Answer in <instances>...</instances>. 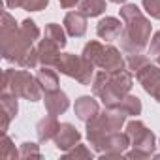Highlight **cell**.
<instances>
[{
    "instance_id": "1",
    "label": "cell",
    "mask_w": 160,
    "mask_h": 160,
    "mask_svg": "<svg viewBox=\"0 0 160 160\" xmlns=\"http://www.w3.org/2000/svg\"><path fill=\"white\" fill-rule=\"evenodd\" d=\"M121 19L124 23V28L121 32V49L126 55L143 53L149 47L152 25L143 15V12L136 4H124L121 10Z\"/></svg>"
},
{
    "instance_id": "2",
    "label": "cell",
    "mask_w": 160,
    "mask_h": 160,
    "mask_svg": "<svg viewBox=\"0 0 160 160\" xmlns=\"http://www.w3.org/2000/svg\"><path fill=\"white\" fill-rule=\"evenodd\" d=\"M134 87V73L124 68L117 72L100 70L92 79V92L106 108H117Z\"/></svg>"
},
{
    "instance_id": "3",
    "label": "cell",
    "mask_w": 160,
    "mask_h": 160,
    "mask_svg": "<svg viewBox=\"0 0 160 160\" xmlns=\"http://www.w3.org/2000/svg\"><path fill=\"white\" fill-rule=\"evenodd\" d=\"M0 43H2V58L8 62H15V64H19L28 55V51L34 47V42L23 34L21 27L15 23V19L8 12L2 13Z\"/></svg>"
},
{
    "instance_id": "4",
    "label": "cell",
    "mask_w": 160,
    "mask_h": 160,
    "mask_svg": "<svg viewBox=\"0 0 160 160\" xmlns=\"http://www.w3.org/2000/svg\"><path fill=\"white\" fill-rule=\"evenodd\" d=\"M0 91H8L15 94L17 98L28 100V102H38L42 100V87L38 83L36 75H32L28 70H4L2 75V85Z\"/></svg>"
},
{
    "instance_id": "5",
    "label": "cell",
    "mask_w": 160,
    "mask_h": 160,
    "mask_svg": "<svg viewBox=\"0 0 160 160\" xmlns=\"http://www.w3.org/2000/svg\"><path fill=\"white\" fill-rule=\"evenodd\" d=\"M126 113L119 108H106L104 111H100L96 117H92L87 122V139L91 143V147L96 151L98 145L102 143V139L111 134V132H119L124 122H126Z\"/></svg>"
},
{
    "instance_id": "6",
    "label": "cell",
    "mask_w": 160,
    "mask_h": 160,
    "mask_svg": "<svg viewBox=\"0 0 160 160\" xmlns=\"http://www.w3.org/2000/svg\"><path fill=\"white\" fill-rule=\"evenodd\" d=\"M81 55L89 58L96 68L106 70V72H117V70L126 68V58L121 55V49H117L115 45H104L98 40L89 42L83 47Z\"/></svg>"
},
{
    "instance_id": "7",
    "label": "cell",
    "mask_w": 160,
    "mask_h": 160,
    "mask_svg": "<svg viewBox=\"0 0 160 160\" xmlns=\"http://www.w3.org/2000/svg\"><path fill=\"white\" fill-rule=\"evenodd\" d=\"M130 138V147L132 151L124 152L126 158H149L154 154L156 149V138L154 134L145 126V122H141L139 119H132L126 122V130H124Z\"/></svg>"
},
{
    "instance_id": "8",
    "label": "cell",
    "mask_w": 160,
    "mask_h": 160,
    "mask_svg": "<svg viewBox=\"0 0 160 160\" xmlns=\"http://www.w3.org/2000/svg\"><path fill=\"white\" fill-rule=\"evenodd\" d=\"M57 72H60L66 77L75 79L77 83H81L85 87L92 85V79H94V64L85 58L83 55H73V53H62L58 62H57Z\"/></svg>"
},
{
    "instance_id": "9",
    "label": "cell",
    "mask_w": 160,
    "mask_h": 160,
    "mask_svg": "<svg viewBox=\"0 0 160 160\" xmlns=\"http://www.w3.org/2000/svg\"><path fill=\"white\" fill-rule=\"evenodd\" d=\"M134 75L138 79V83L143 87V91L149 96H152L156 102H160V66L158 64H152L149 60Z\"/></svg>"
},
{
    "instance_id": "10",
    "label": "cell",
    "mask_w": 160,
    "mask_h": 160,
    "mask_svg": "<svg viewBox=\"0 0 160 160\" xmlns=\"http://www.w3.org/2000/svg\"><path fill=\"white\" fill-rule=\"evenodd\" d=\"M130 147V138L126 132H111L108 134L102 143L98 145L96 152L102 154V158H111V156H117V158H122L126 149Z\"/></svg>"
},
{
    "instance_id": "11",
    "label": "cell",
    "mask_w": 160,
    "mask_h": 160,
    "mask_svg": "<svg viewBox=\"0 0 160 160\" xmlns=\"http://www.w3.org/2000/svg\"><path fill=\"white\" fill-rule=\"evenodd\" d=\"M53 141H55V145H57V149L60 152H66V151H70L72 147H75L79 141H81V134H79V130L73 124L62 122Z\"/></svg>"
},
{
    "instance_id": "12",
    "label": "cell",
    "mask_w": 160,
    "mask_h": 160,
    "mask_svg": "<svg viewBox=\"0 0 160 160\" xmlns=\"http://www.w3.org/2000/svg\"><path fill=\"white\" fill-rule=\"evenodd\" d=\"M0 109H2V126H0V130H2V134H6L10 122L19 113L17 96L12 94V92H8V91H2V92H0Z\"/></svg>"
},
{
    "instance_id": "13",
    "label": "cell",
    "mask_w": 160,
    "mask_h": 160,
    "mask_svg": "<svg viewBox=\"0 0 160 160\" xmlns=\"http://www.w3.org/2000/svg\"><path fill=\"white\" fill-rule=\"evenodd\" d=\"M122 28H124L122 19H117V17H104V19H100L98 25H96V34H98L100 40L113 42V40L121 38Z\"/></svg>"
},
{
    "instance_id": "14",
    "label": "cell",
    "mask_w": 160,
    "mask_h": 160,
    "mask_svg": "<svg viewBox=\"0 0 160 160\" xmlns=\"http://www.w3.org/2000/svg\"><path fill=\"white\" fill-rule=\"evenodd\" d=\"M60 45L58 43H55L53 40H49V38H45L43 36V40H40V43H38V57H40V64L42 66H51V68H55L57 66V62H58V58H60Z\"/></svg>"
},
{
    "instance_id": "15",
    "label": "cell",
    "mask_w": 160,
    "mask_h": 160,
    "mask_svg": "<svg viewBox=\"0 0 160 160\" xmlns=\"http://www.w3.org/2000/svg\"><path fill=\"white\" fill-rule=\"evenodd\" d=\"M64 28L72 38H83L87 32V15L83 12H68L64 17Z\"/></svg>"
},
{
    "instance_id": "16",
    "label": "cell",
    "mask_w": 160,
    "mask_h": 160,
    "mask_svg": "<svg viewBox=\"0 0 160 160\" xmlns=\"http://www.w3.org/2000/svg\"><path fill=\"white\" fill-rule=\"evenodd\" d=\"M73 113L77 115L79 121H83L87 124L92 117H96L100 113V106L92 96H79L73 104Z\"/></svg>"
},
{
    "instance_id": "17",
    "label": "cell",
    "mask_w": 160,
    "mask_h": 160,
    "mask_svg": "<svg viewBox=\"0 0 160 160\" xmlns=\"http://www.w3.org/2000/svg\"><path fill=\"white\" fill-rule=\"evenodd\" d=\"M43 102H45L47 113H49V115H55V117L66 113V109L70 108V98H68V94L62 92L60 89L55 91V92H45V100H43Z\"/></svg>"
},
{
    "instance_id": "18",
    "label": "cell",
    "mask_w": 160,
    "mask_h": 160,
    "mask_svg": "<svg viewBox=\"0 0 160 160\" xmlns=\"http://www.w3.org/2000/svg\"><path fill=\"white\" fill-rule=\"evenodd\" d=\"M58 128H60V124H58L57 117H55V115H49V113H47V117L40 119V121H38V124H36V134H38V141H40V143H47V141L55 139V136H57Z\"/></svg>"
},
{
    "instance_id": "19",
    "label": "cell",
    "mask_w": 160,
    "mask_h": 160,
    "mask_svg": "<svg viewBox=\"0 0 160 160\" xmlns=\"http://www.w3.org/2000/svg\"><path fill=\"white\" fill-rule=\"evenodd\" d=\"M36 79L42 87L43 92H55L58 91V73H57V68H51V66H42L36 73Z\"/></svg>"
},
{
    "instance_id": "20",
    "label": "cell",
    "mask_w": 160,
    "mask_h": 160,
    "mask_svg": "<svg viewBox=\"0 0 160 160\" xmlns=\"http://www.w3.org/2000/svg\"><path fill=\"white\" fill-rule=\"evenodd\" d=\"M119 109H122L128 117H138V115H141V111H143V106H141V100L138 98V96H134V94H126L122 100H121V104L117 106Z\"/></svg>"
},
{
    "instance_id": "21",
    "label": "cell",
    "mask_w": 160,
    "mask_h": 160,
    "mask_svg": "<svg viewBox=\"0 0 160 160\" xmlns=\"http://www.w3.org/2000/svg\"><path fill=\"white\" fill-rule=\"evenodd\" d=\"M79 12L87 17H98L106 12V0H79Z\"/></svg>"
},
{
    "instance_id": "22",
    "label": "cell",
    "mask_w": 160,
    "mask_h": 160,
    "mask_svg": "<svg viewBox=\"0 0 160 160\" xmlns=\"http://www.w3.org/2000/svg\"><path fill=\"white\" fill-rule=\"evenodd\" d=\"M45 38H49V40H53L55 43H58L62 49L66 47V28H62L60 25H57V23H49V25H45V34H43Z\"/></svg>"
},
{
    "instance_id": "23",
    "label": "cell",
    "mask_w": 160,
    "mask_h": 160,
    "mask_svg": "<svg viewBox=\"0 0 160 160\" xmlns=\"http://www.w3.org/2000/svg\"><path fill=\"white\" fill-rule=\"evenodd\" d=\"M0 156L4 160H15V158H21V152L15 149L12 138L8 134H2V145H0Z\"/></svg>"
},
{
    "instance_id": "24",
    "label": "cell",
    "mask_w": 160,
    "mask_h": 160,
    "mask_svg": "<svg viewBox=\"0 0 160 160\" xmlns=\"http://www.w3.org/2000/svg\"><path fill=\"white\" fill-rule=\"evenodd\" d=\"M149 62V57L145 55V53H136V55H126V68L132 72V73H136L141 66H145Z\"/></svg>"
},
{
    "instance_id": "25",
    "label": "cell",
    "mask_w": 160,
    "mask_h": 160,
    "mask_svg": "<svg viewBox=\"0 0 160 160\" xmlns=\"http://www.w3.org/2000/svg\"><path fill=\"white\" fill-rule=\"evenodd\" d=\"M19 152H21V158H25V160H28V158H36V160H40V158H42L40 145H36V143H32V141H25V143L21 145Z\"/></svg>"
},
{
    "instance_id": "26",
    "label": "cell",
    "mask_w": 160,
    "mask_h": 160,
    "mask_svg": "<svg viewBox=\"0 0 160 160\" xmlns=\"http://www.w3.org/2000/svg\"><path fill=\"white\" fill-rule=\"evenodd\" d=\"M64 158H75V160L77 158H87L89 160V158H92V152L87 149V145H83L81 141H79L75 147H72L70 151L64 152Z\"/></svg>"
},
{
    "instance_id": "27",
    "label": "cell",
    "mask_w": 160,
    "mask_h": 160,
    "mask_svg": "<svg viewBox=\"0 0 160 160\" xmlns=\"http://www.w3.org/2000/svg\"><path fill=\"white\" fill-rule=\"evenodd\" d=\"M21 30H23V34L28 38V40H32V42H36L38 38H40V28H38V25L32 21V19H25L21 25Z\"/></svg>"
},
{
    "instance_id": "28",
    "label": "cell",
    "mask_w": 160,
    "mask_h": 160,
    "mask_svg": "<svg viewBox=\"0 0 160 160\" xmlns=\"http://www.w3.org/2000/svg\"><path fill=\"white\" fill-rule=\"evenodd\" d=\"M141 6L152 19L160 21V0H141Z\"/></svg>"
},
{
    "instance_id": "29",
    "label": "cell",
    "mask_w": 160,
    "mask_h": 160,
    "mask_svg": "<svg viewBox=\"0 0 160 160\" xmlns=\"http://www.w3.org/2000/svg\"><path fill=\"white\" fill-rule=\"evenodd\" d=\"M49 4V0H25L23 10L25 12H42Z\"/></svg>"
},
{
    "instance_id": "30",
    "label": "cell",
    "mask_w": 160,
    "mask_h": 160,
    "mask_svg": "<svg viewBox=\"0 0 160 160\" xmlns=\"http://www.w3.org/2000/svg\"><path fill=\"white\" fill-rule=\"evenodd\" d=\"M149 55H151L152 58L160 57V30L151 36V42H149Z\"/></svg>"
},
{
    "instance_id": "31",
    "label": "cell",
    "mask_w": 160,
    "mask_h": 160,
    "mask_svg": "<svg viewBox=\"0 0 160 160\" xmlns=\"http://www.w3.org/2000/svg\"><path fill=\"white\" fill-rule=\"evenodd\" d=\"M58 4H60V8H64V10H72V8L79 6V0H58Z\"/></svg>"
},
{
    "instance_id": "32",
    "label": "cell",
    "mask_w": 160,
    "mask_h": 160,
    "mask_svg": "<svg viewBox=\"0 0 160 160\" xmlns=\"http://www.w3.org/2000/svg\"><path fill=\"white\" fill-rule=\"evenodd\" d=\"M25 0H6V8L10 10H15V8H23Z\"/></svg>"
},
{
    "instance_id": "33",
    "label": "cell",
    "mask_w": 160,
    "mask_h": 160,
    "mask_svg": "<svg viewBox=\"0 0 160 160\" xmlns=\"http://www.w3.org/2000/svg\"><path fill=\"white\" fill-rule=\"evenodd\" d=\"M109 2H113V4H124L126 0H109Z\"/></svg>"
},
{
    "instance_id": "34",
    "label": "cell",
    "mask_w": 160,
    "mask_h": 160,
    "mask_svg": "<svg viewBox=\"0 0 160 160\" xmlns=\"http://www.w3.org/2000/svg\"><path fill=\"white\" fill-rule=\"evenodd\" d=\"M154 60H156V64H158V66H160V57H156V58H154Z\"/></svg>"
},
{
    "instance_id": "35",
    "label": "cell",
    "mask_w": 160,
    "mask_h": 160,
    "mask_svg": "<svg viewBox=\"0 0 160 160\" xmlns=\"http://www.w3.org/2000/svg\"><path fill=\"white\" fill-rule=\"evenodd\" d=\"M158 145H160V141H158ZM156 158H160V154H158V156H156Z\"/></svg>"
}]
</instances>
